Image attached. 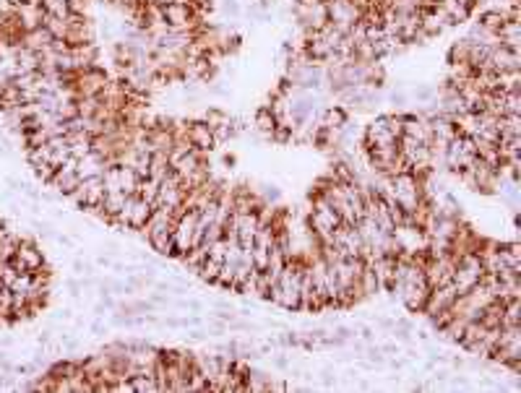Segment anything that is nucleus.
Here are the masks:
<instances>
[{"label": "nucleus", "instance_id": "obj_1", "mask_svg": "<svg viewBox=\"0 0 521 393\" xmlns=\"http://www.w3.org/2000/svg\"><path fill=\"white\" fill-rule=\"evenodd\" d=\"M303 268L305 266L287 260V266L282 268V274H279V279L274 284V289H271L268 299L277 302L279 308H284V310H300V279H303Z\"/></svg>", "mask_w": 521, "mask_h": 393}, {"label": "nucleus", "instance_id": "obj_2", "mask_svg": "<svg viewBox=\"0 0 521 393\" xmlns=\"http://www.w3.org/2000/svg\"><path fill=\"white\" fill-rule=\"evenodd\" d=\"M339 224H342V216H339V211L328 203V198L321 193L318 198L313 201V214H310V227H313L315 237L321 239V245H331L334 229Z\"/></svg>", "mask_w": 521, "mask_h": 393}, {"label": "nucleus", "instance_id": "obj_3", "mask_svg": "<svg viewBox=\"0 0 521 393\" xmlns=\"http://www.w3.org/2000/svg\"><path fill=\"white\" fill-rule=\"evenodd\" d=\"M443 159L448 164V169H454L456 174H461L474 159H477V154H474V141L472 136L467 133H456L454 138H451L443 148Z\"/></svg>", "mask_w": 521, "mask_h": 393}, {"label": "nucleus", "instance_id": "obj_4", "mask_svg": "<svg viewBox=\"0 0 521 393\" xmlns=\"http://www.w3.org/2000/svg\"><path fill=\"white\" fill-rule=\"evenodd\" d=\"M154 206L144 198H139V195H128V201L123 206V211L115 216V222L112 224H118V227H128V229H135L139 232L146 222H149V216H151Z\"/></svg>", "mask_w": 521, "mask_h": 393}, {"label": "nucleus", "instance_id": "obj_5", "mask_svg": "<svg viewBox=\"0 0 521 393\" xmlns=\"http://www.w3.org/2000/svg\"><path fill=\"white\" fill-rule=\"evenodd\" d=\"M104 198V183H102V174L97 177H86L78 183V188L71 193V201L78 206V208H86V211H94Z\"/></svg>", "mask_w": 521, "mask_h": 393}, {"label": "nucleus", "instance_id": "obj_6", "mask_svg": "<svg viewBox=\"0 0 521 393\" xmlns=\"http://www.w3.org/2000/svg\"><path fill=\"white\" fill-rule=\"evenodd\" d=\"M456 299H459V292H456V287H454V281L443 284V287H433V289H430V294H427V299H425L422 313H427V318H435V315L451 310V305H454Z\"/></svg>", "mask_w": 521, "mask_h": 393}, {"label": "nucleus", "instance_id": "obj_7", "mask_svg": "<svg viewBox=\"0 0 521 393\" xmlns=\"http://www.w3.org/2000/svg\"><path fill=\"white\" fill-rule=\"evenodd\" d=\"M396 141H399V136L394 133L391 115L375 117V120L368 125V130H365V143H368V148H370V146H391V143H396Z\"/></svg>", "mask_w": 521, "mask_h": 393}, {"label": "nucleus", "instance_id": "obj_8", "mask_svg": "<svg viewBox=\"0 0 521 393\" xmlns=\"http://www.w3.org/2000/svg\"><path fill=\"white\" fill-rule=\"evenodd\" d=\"M188 138H190V143H193L196 151H211V148L219 143V138H216V133H214V128H211L206 120L188 123Z\"/></svg>", "mask_w": 521, "mask_h": 393}, {"label": "nucleus", "instance_id": "obj_9", "mask_svg": "<svg viewBox=\"0 0 521 393\" xmlns=\"http://www.w3.org/2000/svg\"><path fill=\"white\" fill-rule=\"evenodd\" d=\"M139 172H135L133 167H125V164H118V185L123 193L128 195H135V188H139Z\"/></svg>", "mask_w": 521, "mask_h": 393}, {"label": "nucleus", "instance_id": "obj_10", "mask_svg": "<svg viewBox=\"0 0 521 393\" xmlns=\"http://www.w3.org/2000/svg\"><path fill=\"white\" fill-rule=\"evenodd\" d=\"M506 11H485L482 16H480V21H477V26L482 29V32H490V34H498V29H501L503 24H506Z\"/></svg>", "mask_w": 521, "mask_h": 393}, {"label": "nucleus", "instance_id": "obj_11", "mask_svg": "<svg viewBox=\"0 0 521 393\" xmlns=\"http://www.w3.org/2000/svg\"><path fill=\"white\" fill-rule=\"evenodd\" d=\"M498 255H501V260H503V268H518L521 271V248H518V243L498 245Z\"/></svg>", "mask_w": 521, "mask_h": 393}, {"label": "nucleus", "instance_id": "obj_12", "mask_svg": "<svg viewBox=\"0 0 521 393\" xmlns=\"http://www.w3.org/2000/svg\"><path fill=\"white\" fill-rule=\"evenodd\" d=\"M256 125H258V130H263V133H268V136H274L277 128H284V125H279V117L271 112V107H263V110H258Z\"/></svg>", "mask_w": 521, "mask_h": 393}, {"label": "nucleus", "instance_id": "obj_13", "mask_svg": "<svg viewBox=\"0 0 521 393\" xmlns=\"http://www.w3.org/2000/svg\"><path fill=\"white\" fill-rule=\"evenodd\" d=\"M347 125V112L342 110V107H328V110L323 112V130H339V128H344Z\"/></svg>", "mask_w": 521, "mask_h": 393}, {"label": "nucleus", "instance_id": "obj_14", "mask_svg": "<svg viewBox=\"0 0 521 393\" xmlns=\"http://www.w3.org/2000/svg\"><path fill=\"white\" fill-rule=\"evenodd\" d=\"M135 195H139V198H144V201H149V203L154 206L156 195H159V183L151 180V177H141V180H139V188H135Z\"/></svg>", "mask_w": 521, "mask_h": 393}, {"label": "nucleus", "instance_id": "obj_15", "mask_svg": "<svg viewBox=\"0 0 521 393\" xmlns=\"http://www.w3.org/2000/svg\"><path fill=\"white\" fill-rule=\"evenodd\" d=\"M219 271H222V260L206 258V260H203V266L198 268V276H201L203 281H211V284H216V279H219Z\"/></svg>", "mask_w": 521, "mask_h": 393}, {"label": "nucleus", "instance_id": "obj_16", "mask_svg": "<svg viewBox=\"0 0 521 393\" xmlns=\"http://www.w3.org/2000/svg\"><path fill=\"white\" fill-rule=\"evenodd\" d=\"M433 94H435L433 86H420V89H415V99H420V102H430Z\"/></svg>", "mask_w": 521, "mask_h": 393}, {"label": "nucleus", "instance_id": "obj_17", "mask_svg": "<svg viewBox=\"0 0 521 393\" xmlns=\"http://www.w3.org/2000/svg\"><path fill=\"white\" fill-rule=\"evenodd\" d=\"M380 352H383V354H389V357H394V354L401 352V349H399L396 341H389V344H383V346H380Z\"/></svg>", "mask_w": 521, "mask_h": 393}, {"label": "nucleus", "instance_id": "obj_18", "mask_svg": "<svg viewBox=\"0 0 521 393\" xmlns=\"http://www.w3.org/2000/svg\"><path fill=\"white\" fill-rule=\"evenodd\" d=\"M354 331L362 336V341H365V344L373 341V328H370V325H360V328H354Z\"/></svg>", "mask_w": 521, "mask_h": 393}, {"label": "nucleus", "instance_id": "obj_19", "mask_svg": "<svg viewBox=\"0 0 521 393\" xmlns=\"http://www.w3.org/2000/svg\"><path fill=\"white\" fill-rule=\"evenodd\" d=\"M391 104H396V107H406V97L401 94V92H391Z\"/></svg>", "mask_w": 521, "mask_h": 393}, {"label": "nucleus", "instance_id": "obj_20", "mask_svg": "<svg viewBox=\"0 0 521 393\" xmlns=\"http://www.w3.org/2000/svg\"><path fill=\"white\" fill-rule=\"evenodd\" d=\"M224 11H227L230 16H237V13H240V6L235 3V0H227V6H224Z\"/></svg>", "mask_w": 521, "mask_h": 393}, {"label": "nucleus", "instance_id": "obj_21", "mask_svg": "<svg viewBox=\"0 0 521 393\" xmlns=\"http://www.w3.org/2000/svg\"><path fill=\"white\" fill-rule=\"evenodd\" d=\"M164 323L170 325V328H183V318H167Z\"/></svg>", "mask_w": 521, "mask_h": 393}, {"label": "nucleus", "instance_id": "obj_22", "mask_svg": "<svg viewBox=\"0 0 521 393\" xmlns=\"http://www.w3.org/2000/svg\"><path fill=\"white\" fill-rule=\"evenodd\" d=\"M92 331H94V334H104V325H102V323H94Z\"/></svg>", "mask_w": 521, "mask_h": 393}, {"label": "nucleus", "instance_id": "obj_23", "mask_svg": "<svg viewBox=\"0 0 521 393\" xmlns=\"http://www.w3.org/2000/svg\"><path fill=\"white\" fill-rule=\"evenodd\" d=\"M274 365H277V367H287V359H284V357H277V362H274Z\"/></svg>", "mask_w": 521, "mask_h": 393}]
</instances>
